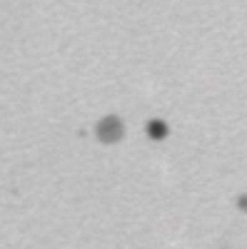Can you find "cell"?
<instances>
[{"label": "cell", "mask_w": 247, "mask_h": 249, "mask_svg": "<svg viewBox=\"0 0 247 249\" xmlns=\"http://www.w3.org/2000/svg\"><path fill=\"white\" fill-rule=\"evenodd\" d=\"M148 135H150V137H155V140H162L165 135H168V127H165V122L155 120V122H150V124H148Z\"/></svg>", "instance_id": "7a4b0ae2"}, {"label": "cell", "mask_w": 247, "mask_h": 249, "mask_svg": "<svg viewBox=\"0 0 247 249\" xmlns=\"http://www.w3.org/2000/svg\"><path fill=\"white\" fill-rule=\"evenodd\" d=\"M95 135L102 144H115L125 137V124H122L117 115H105L95 124Z\"/></svg>", "instance_id": "6da1fadb"}]
</instances>
